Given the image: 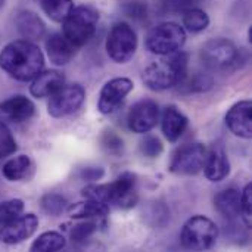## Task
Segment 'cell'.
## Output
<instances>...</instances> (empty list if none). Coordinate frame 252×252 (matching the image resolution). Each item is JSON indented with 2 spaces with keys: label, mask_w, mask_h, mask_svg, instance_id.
Segmentation results:
<instances>
[{
  "label": "cell",
  "mask_w": 252,
  "mask_h": 252,
  "mask_svg": "<svg viewBox=\"0 0 252 252\" xmlns=\"http://www.w3.org/2000/svg\"><path fill=\"white\" fill-rule=\"evenodd\" d=\"M202 0H157L159 7L164 12H186Z\"/></svg>",
  "instance_id": "obj_30"
},
{
  "label": "cell",
  "mask_w": 252,
  "mask_h": 252,
  "mask_svg": "<svg viewBox=\"0 0 252 252\" xmlns=\"http://www.w3.org/2000/svg\"><path fill=\"white\" fill-rule=\"evenodd\" d=\"M214 207L216 210L226 219L235 220L239 216H242V207H241V193L239 190L230 188L226 190H221L214 198Z\"/></svg>",
  "instance_id": "obj_21"
},
{
  "label": "cell",
  "mask_w": 252,
  "mask_h": 252,
  "mask_svg": "<svg viewBox=\"0 0 252 252\" xmlns=\"http://www.w3.org/2000/svg\"><path fill=\"white\" fill-rule=\"evenodd\" d=\"M102 145L103 148L111 152V154H120L123 151V140L114 133V131H106L102 137Z\"/></svg>",
  "instance_id": "obj_34"
},
{
  "label": "cell",
  "mask_w": 252,
  "mask_h": 252,
  "mask_svg": "<svg viewBox=\"0 0 252 252\" xmlns=\"http://www.w3.org/2000/svg\"><path fill=\"white\" fill-rule=\"evenodd\" d=\"M24 213V202L21 199H9L0 204V226L7 224Z\"/></svg>",
  "instance_id": "obj_28"
},
{
  "label": "cell",
  "mask_w": 252,
  "mask_h": 252,
  "mask_svg": "<svg viewBox=\"0 0 252 252\" xmlns=\"http://www.w3.org/2000/svg\"><path fill=\"white\" fill-rule=\"evenodd\" d=\"M204 173L210 182H221L230 174V162L223 145L217 143L211 148L210 154L205 157Z\"/></svg>",
  "instance_id": "obj_16"
},
{
  "label": "cell",
  "mask_w": 252,
  "mask_h": 252,
  "mask_svg": "<svg viewBox=\"0 0 252 252\" xmlns=\"http://www.w3.org/2000/svg\"><path fill=\"white\" fill-rule=\"evenodd\" d=\"M126 13L131 18H136V19H140V18H146V6L142 3V1H128L126 4Z\"/></svg>",
  "instance_id": "obj_35"
},
{
  "label": "cell",
  "mask_w": 252,
  "mask_h": 252,
  "mask_svg": "<svg viewBox=\"0 0 252 252\" xmlns=\"http://www.w3.org/2000/svg\"><path fill=\"white\" fill-rule=\"evenodd\" d=\"M65 84V77L55 69L40 72L32 78L30 92L34 97H49Z\"/></svg>",
  "instance_id": "obj_19"
},
{
  "label": "cell",
  "mask_w": 252,
  "mask_h": 252,
  "mask_svg": "<svg viewBox=\"0 0 252 252\" xmlns=\"http://www.w3.org/2000/svg\"><path fill=\"white\" fill-rule=\"evenodd\" d=\"M188 117L176 106H167L162 112V133L168 142H177L188 128Z\"/></svg>",
  "instance_id": "obj_17"
},
{
  "label": "cell",
  "mask_w": 252,
  "mask_h": 252,
  "mask_svg": "<svg viewBox=\"0 0 252 252\" xmlns=\"http://www.w3.org/2000/svg\"><path fill=\"white\" fill-rule=\"evenodd\" d=\"M137 49V35L127 22H117L106 37V52L117 63L128 62Z\"/></svg>",
  "instance_id": "obj_7"
},
{
  "label": "cell",
  "mask_w": 252,
  "mask_h": 252,
  "mask_svg": "<svg viewBox=\"0 0 252 252\" xmlns=\"http://www.w3.org/2000/svg\"><path fill=\"white\" fill-rule=\"evenodd\" d=\"M34 1H37V3H38V1H40V0H34Z\"/></svg>",
  "instance_id": "obj_38"
},
{
  "label": "cell",
  "mask_w": 252,
  "mask_h": 252,
  "mask_svg": "<svg viewBox=\"0 0 252 252\" xmlns=\"http://www.w3.org/2000/svg\"><path fill=\"white\" fill-rule=\"evenodd\" d=\"M47 111L53 118H62L77 112L86 97V92L80 84H69L62 86L58 92L49 96Z\"/></svg>",
  "instance_id": "obj_10"
},
{
  "label": "cell",
  "mask_w": 252,
  "mask_h": 252,
  "mask_svg": "<svg viewBox=\"0 0 252 252\" xmlns=\"http://www.w3.org/2000/svg\"><path fill=\"white\" fill-rule=\"evenodd\" d=\"M46 50L50 62L59 66L66 65L75 55V46L71 44L63 37V34L59 32L50 34L46 38Z\"/></svg>",
  "instance_id": "obj_18"
},
{
  "label": "cell",
  "mask_w": 252,
  "mask_h": 252,
  "mask_svg": "<svg viewBox=\"0 0 252 252\" xmlns=\"http://www.w3.org/2000/svg\"><path fill=\"white\" fill-rule=\"evenodd\" d=\"M34 173V164L30 157L27 155H18L12 159H9L3 168L1 174L9 182H24L28 180Z\"/></svg>",
  "instance_id": "obj_22"
},
{
  "label": "cell",
  "mask_w": 252,
  "mask_h": 252,
  "mask_svg": "<svg viewBox=\"0 0 252 252\" xmlns=\"http://www.w3.org/2000/svg\"><path fill=\"white\" fill-rule=\"evenodd\" d=\"M99 22V12L90 6L72 7L63 19L62 34L75 47L84 46L94 34Z\"/></svg>",
  "instance_id": "obj_4"
},
{
  "label": "cell",
  "mask_w": 252,
  "mask_h": 252,
  "mask_svg": "<svg viewBox=\"0 0 252 252\" xmlns=\"http://www.w3.org/2000/svg\"><path fill=\"white\" fill-rule=\"evenodd\" d=\"M183 25L190 32H201L210 25V16L202 9L192 7L183 15Z\"/></svg>",
  "instance_id": "obj_26"
},
{
  "label": "cell",
  "mask_w": 252,
  "mask_h": 252,
  "mask_svg": "<svg viewBox=\"0 0 252 252\" xmlns=\"http://www.w3.org/2000/svg\"><path fill=\"white\" fill-rule=\"evenodd\" d=\"M164 151V146L161 143V140L155 136H148L140 142V152L146 157V158H158Z\"/></svg>",
  "instance_id": "obj_31"
},
{
  "label": "cell",
  "mask_w": 252,
  "mask_h": 252,
  "mask_svg": "<svg viewBox=\"0 0 252 252\" xmlns=\"http://www.w3.org/2000/svg\"><path fill=\"white\" fill-rule=\"evenodd\" d=\"M81 179L83 180H99L103 176L102 168H86L81 171Z\"/></svg>",
  "instance_id": "obj_36"
},
{
  "label": "cell",
  "mask_w": 252,
  "mask_h": 252,
  "mask_svg": "<svg viewBox=\"0 0 252 252\" xmlns=\"http://www.w3.org/2000/svg\"><path fill=\"white\" fill-rule=\"evenodd\" d=\"M38 227V219L34 214L19 216L13 221L0 226V242L6 245L21 244L31 238Z\"/></svg>",
  "instance_id": "obj_13"
},
{
  "label": "cell",
  "mask_w": 252,
  "mask_h": 252,
  "mask_svg": "<svg viewBox=\"0 0 252 252\" xmlns=\"http://www.w3.org/2000/svg\"><path fill=\"white\" fill-rule=\"evenodd\" d=\"M43 66V52L30 40H15L0 52V68L18 81H31Z\"/></svg>",
  "instance_id": "obj_1"
},
{
  "label": "cell",
  "mask_w": 252,
  "mask_h": 252,
  "mask_svg": "<svg viewBox=\"0 0 252 252\" xmlns=\"http://www.w3.org/2000/svg\"><path fill=\"white\" fill-rule=\"evenodd\" d=\"M201 59L211 69H227L238 62L239 50L227 38H213L202 46Z\"/></svg>",
  "instance_id": "obj_8"
},
{
  "label": "cell",
  "mask_w": 252,
  "mask_h": 252,
  "mask_svg": "<svg viewBox=\"0 0 252 252\" xmlns=\"http://www.w3.org/2000/svg\"><path fill=\"white\" fill-rule=\"evenodd\" d=\"M66 245L65 238L58 232H46L40 235L31 245L32 252H56L63 250Z\"/></svg>",
  "instance_id": "obj_24"
},
{
  "label": "cell",
  "mask_w": 252,
  "mask_h": 252,
  "mask_svg": "<svg viewBox=\"0 0 252 252\" xmlns=\"http://www.w3.org/2000/svg\"><path fill=\"white\" fill-rule=\"evenodd\" d=\"M189 56L185 52H174L164 55L162 59L151 63L143 71V83L148 89L162 92L180 84L188 72Z\"/></svg>",
  "instance_id": "obj_3"
},
{
  "label": "cell",
  "mask_w": 252,
  "mask_h": 252,
  "mask_svg": "<svg viewBox=\"0 0 252 252\" xmlns=\"http://www.w3.org/2000/svg\"><path fill=\"white\" fill-rule=\"evenodd\" d=\"M207 151L201 143H188L179 148L171 158L170 171L182 176H193L198 174L204 168Z\"/></svg>",
  "instance_id": "obj_9"
},
{
  "label": "cell",
  "mask_w": 252,
  "mask_h": 252,
  "mask_svg": "<svg viewBox=\"0 0 252 252\" xmlns=\"http://www.w3.org/2000/svg\"><path fill=\"white\" fill-rule=\"evenodd\" d=\"M15 151H16V142L7 126L3 121H0V159L15 154Z\"/></svg>",
  "instance_id": "obj_29"
},
{
  "label": "cell",
  "mask_w": 252,
  "mask_h": 252,
  "mask_svg": "<svg viewBox=\"0 0 252 252\" xmlns=\"http://www.w3.org/2000/svg\"><path fill=\"white\" fill-rule=\"evenodd\" d=\"M66 213L71 219H102L108 216L109 207L103 202L86 198L83 202L68 205Z\"/></svg>",
  "instance_id": "obj_23"
},
{
  "label": "cell",
  "mask_w": 252,
  "mask_h": 252,
  "mask_svg": "<svg viewBox=\"0 0 252 252\" xmlns=\"http://www.w3.org/2000/svg\"><path fill=\"white\" fill-rule=\"evenodd\" d=\"M186 31L176 22H162L152 27L145 38L146 49L155 55H170L183 47Z\"/></svg>",
  "instance_id": "obj_5"
},
{
  "label": "cell",
  "mask_w": 252,
  "mask_h": 252,
  "mask_svg": "<svg viewBox=\"0 0 252 252\" xmlns=\"http://www.w3.org/2000/svg\"><path fill=\"white\" fill-rule=\"evenodd\" d=\"M133 87L134 84L130 78L118 77L109 80L100 90L97 109L105 115L115 112L120 108V105L124 102L127 94L133 90Z\"/></svg>",
  "instance_id": "obj_11"
},
{
  "label": "cell",
  "mask_w": 252,
  "mask_h": 252,
  "mask_svg": "<svg viewBox=\"0 0 252 252\" xmlns=\"http://www.w3.org/2000/svg\"><path fill=\"white\" fill-rule=\"evenodd\" d=\"M83 196L103 202L108 207L133 208L137 204V177L133 173H123L112 183L89 185L83 189Z\"/></svg>",
  "instance_id": "obj_2"
},
{
  "label": "cell",
  "mask_w": 252,
  "mask_h": 252,
  "mask_svg": "<svg viewBox=\"0 0 252 252\" xmlns=\"http://www.w3.org/2000/svg\"><path fill=\"white\" fill-rule=\"evenodd\" d=\"M97 230V226L94 223L86 221V223H78L71 229V238L75 242H84L89 239L94 232Z\"/></svg>",
  "instance_id": "obj_32"
},
{
  "label": "cell",
  "mask_w": 252,
  "mask_h": 252,
  "mask_svg": "<svg viewBox=\"0 0 252 252\" xmlns=\"http://www.w3.org/2000/svg\"><path fill=\"white\" fill-rule=\"evenodd\" d=\"M41 208L50 214V216H61L63 211H66L68 208V201L66 198H63L62 195L58 193H47L41 198Z\"/></svg>",
  "instance_id": "obj_27"
},
{
  "label": "cell",
  "mask_w": 252,
  "mask_h": 252,
  "mask_svg": "<svg viewBox=\"0 0 252 252\" xmlns=\"http://www.w3.org/2000/svg\"><path fill=\"white\" fill-rule=\"evenodd\" d=\"M159 109L154 100L143 99L134 103L127 117V126L133 133L145 134L149 133L158 123Z\"/></svg>",
  "instance_id": "obj_12"
},
{
  "label": "cell",
  "mask_w": 252,
  "mask_h": 252,
  "mask_svg": "<svg viewBox=\"0 0 252 252\" xmlns=\"http://www.w3.org/2000/svg\"><path fill=\"white\" fill-rule=\"evenodd\" d=\"M241 207H242V216L245 219V223L250 227L252 217V183H248L241 193Z\"/></svg>",
  "instance_id": "obj_33"
},
{
  "label": "cell",
  "mask_w": 252,
  "mask_h": 252,
  "mask_svg": "<svg viewBox=\"0 0 252 252\" xmlns=\"http://www.w3.org/2000/svg\"><path fill=\"white\" fill-rule=\"evenodd\" d=\"M16 28L25 40H38L46 32V25L40 16L31 10H22L15 19Z\"/></svg>",
  "instance_id": "obj_20"
},
{
  "label": "cell",
  "mask_w": 252,
  "mask_h": 252,
  "mask_svg": "<svg viewBox=\"0 0 252 252\" xmlns=\"http://www.w3.org/2000/svg\"><path fill=\"white\" fill-rule=\"evenodd\" d=\"M3 4H4V0H0V7H1Z\"/></svg>",
  "instance_id": "obj_37"
},
{
  "label": "cell",
  "mask_w": 252,
  "mask_h": 252,
  "mask_svg": "<svg viewBox=\"0 0 252 252\" xmlns=\"http://www.w3.org/2000/svg\"><path fill=\"white\" fill-rule=\"evenodd\" d=\"M38 3L44 13L55 22H63L74 7L72 0H40Z\"/></svg>",
  "instance_id": "obj_25"
},
{
  "label": "cell",
  "mask_w": 252,
  "mask_h": 252,
  "mask_svg": "<svg viewBox=\"0 0 252 252\" xmlns=\"http://www.w3.org/2000/svg\"><path fill=\"white\" fill-rule=\"evenodd\" d=\"M35 112L34 103L21 94L12 96L3 102H0V121L21 124L28 121Z\"/></svg>",
  "instance_id": "obj_15"
},
{
  "label": "cell",
  "mask_w": 252,
  "mask_h": 252,
  "mask_svg": "<svg viewBox=\"0 0 252 252\" xmlns=\"http://www.w3.org/2000/svg\"><path fill=\"white\" fill-rule=\"evenodd\" d=\"M219 238V227L217 224L204 217V216H195L189 219L183 229H182V245L186 250L192 251H207L214 247Z\"/></svg>",
  "instance_id": "obj_6"
},
{
  "label": "cell",
  "mask_w": 252,
  "mask_h": 252,
  "mask_svg": "<svg viewBox=\"0 0 252 252\" xmlns=\"http://www.w3.org/2000/svg\"><path fill=\"white\" fill-rule=\"evenodd\" d=\"M227 128L238 137H252V103L251 100H241L233 105L226 114Z\"/></svg>",
  "instance_id": "obj_14"
}]
</instances>
